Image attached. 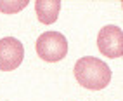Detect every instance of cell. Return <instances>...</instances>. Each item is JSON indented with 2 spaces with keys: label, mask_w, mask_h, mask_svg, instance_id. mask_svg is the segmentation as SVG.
I'll return each mask as SVG.
<instances>
[{
  "label": "cell",
  "mask_w": 123,
  "mask_h": 101,
  "mask_svg": "<svg viewBox=\"0 0 123 101\" xmlns=\"http://www.w3.org/2000/svg\"><path fill=\"white\" fill-rule=\"evenodd\" d=\"M97 47L106 58H121L123 56V31L120 26L108 24L101 28L97 35Z\"/></svg>",
  "instance_id": "3957f363"
},
{
  "label": "cell",
  "mask_w": 123,
  "mask_h": 101,
  "mask_svg": "<svg viewBox=\"0 0 123 101\" xmlns=\"http://www.w3.org/2000/svg\"><path fill=\"white\" fill-rule=\"evenodd\" d=\"M61 0H37L35 2V11L37 18L43 24H52L57 21V16L61 11Z\"/></svg>",
  "instance_id": "5b68a950"
},
{
  "label": "cell",
  "mask_w": 123,
  "mask_h": 101,
  "mask_svg": "<svg viewBox=\"0 0 123 101\" xmlns=\"http://www.w3.org/2000/svg\"><path fill=\"white\" fill-rule=\"evenodd\" d=\"M24 47L14 37H4L0 40V70L12 72L23 63Z\"/></svg>",
  "instance_id": "277c9868"
},
{
  "label": "cell",
  "mask_w": 123,
  "mask_h": 101,
  "mask_svg": "<svg viewBox=\"0 0 123 101\" xmlns=\"http://www.w3.org/2000/svg\"><path fill=\"white\" fill-rule=\"evenodd\" d=\"M75 79L88 91H101L111 82V68L104 61L92 56L80 58L75 63Z\"/></svg>",
  "instance_id": "6da1fadb"
},
{
  "label": "cell",
  "mask_w": 123,
  "mask_h": 101,
  "mask_svg": "<svg viewBox=\"0 0 123 101\" xmlns=\"http://www.w3.org/2000/svg\"><path fill=\"white\" fill-rule=\"evenodd\" d=\"M26 5H28V0H16V2H4V0H0V12L14 14V12L23 11Z\"/></svg>",
  "instance_id": "8992f818"
},
{
  "label": "cell",
  "mask_w": 123,
  "mask_h": 101,
  "mask_svg": "<svg viewBox=\"0 0 123 101\" xmlns=\"http://www.w3.org/2000/svg\"><path fill=\"white\" fill-rule=\"evenodd\" d=\"M37 54L47 63H57L68 54V40L59 31H45L37 38Z\"/></svg>",
  "instance_id": "7a4b0ae2"
}]
</instances>
